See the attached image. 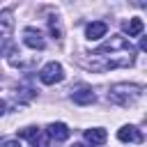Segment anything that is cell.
Returning a JSON list of instances; mask_svg holds the SVG:
<instances>
[{
	"label": "cell",
	"mask_w": 147,
	"mask_h": 147,
	"mask_svg": "<svg viewBox=\"0 0 147 147\" xmlns=\"http://www.w3.org/2000/svg\"><path fill=\"white\" fill-rule=\"evenodd\" d=\"M90 57H80V64L85 69L92 71H108V69H117V67H131L136 60V48L131 46V41L122 34H113L108 41H103L96 51L87 53Z\"/></svg>",
	"instance_id": "6da1fadb"
},
{
	"label": "cell",
	"mask_w": 147,
	"mask_h": 147,
	"mask_svg": "<svg viewBox=\"0 0 147 147\" xmlns=\"http://www.w3.org/2000/svg\"><path fill=\"white\" fill-rule=\"evenodd\" d=\"M140 96H142V87L140 85H133V83H117L108 92V99L113 103H117V106H131Z\"/></svg>",
	"instance_id": "7a4b0ae2"
},
{
	"label": "cell",
	"mask_w": 147,
	"mask_h": 147,
	"mask_svg": "<svg viewBox=\"0 0 147 147\" xmlns=\"http://www.w3.org/2000/svg\"><path fill=\"white\" fill-rule=\"evenodd\" d=\"M39 80H41L44 85L62 83V80H64V69H62V64H57V62H48V64L39 71Z\"/></svg>",
	"instance_id": "3957f363"
},
{
	"label": "cell",
	"mask_w": 147,
	"mask_h": 147,
	"mask_svg": "<svg viewBox=\"0 0 147 147\" xmlns=\"http://www.w3.org/2000/svg\"><path fill=\"white\" fill-rule=\"evenodd\" d=\"M23 44L28 48H32V51H44L46 48V41L41 37V32L34 30V28H25L23 30Z\"/></svg>",
	"instance_id": "277c9868"
},
{
	"label": "cell",
	"mask_w": 147,
	"mask_h": 147,
	"mask_svg": "<svg viewBox=\"0 0 147 147\" xmlns=\"http://www.w3.org/2000/svg\"><path fill=\"white\" fill-rule=\"evenodd\" d=\"M71 99H74V103H78V106H90V103H94V92H92V87H87V85H80V87H76V90H71Z\"/></svg>",
	"instance_id": "5b68a950"
},
{
	"label": "cell",
	"mask_w": 147,
	"mask_h": 147,
	"mask_svg": "<svg viewBox=\"0 0 147 147\" xmlns=\"http://www.w3.org/2000/svg\"><path fill=\"white\" fill-rule=\"evenodd\" d=\"M69 133H71V131H69V126H67V124H62V122H53V124H48V126H46V136H48V138H53V140H57V142H60V140H67V138H69Z\"/></svg>",
	"instance_id": "8992f818"
},
{
	"label": "cell",
	"mask_w": 147,
	"mask_h": 147,
	"mask_svg": "<svg viewBox=\"0 0 147 147\" xmlns=\"http://www.w3.org/2000/svg\"><path fill=\"white\" fill-rule=\"evenodd\" d=\"M117 138H119L122 142H142V133H140L136 126H131V124L122 126V129L117 131Z\"/></svg>",
	"instance_id": "52a82bcc"
},
{
	"label": "cell",
	"mask_w": 147,
	"mask_h": 147,
	"mask_svg": "<svg viewBox=\"0 0 147 147\" xmlns=\"http://www.w3.org/2000/svg\"><path fill=\"white\" fill-rule=\"evenodd\" d=\"M106 32H108V25H106L103 21H92V23L87 25V30H85V34H87V39H90V41L101 39Z\"/></svg>",
	"instance_id": "ba28073f"
},
{
	"label": "cell",
	"mask_w": 147,
	"mask_h": 147,
	"mask_svg": "<svg viewBox=\"0 0 147 147\" xmlns=\"http://www.w3.org/2000/svg\"><path fill=\"white\" fill-rule=\"evenodd\" d=\"M11 9H5L2 14H0V37L2 39H7L9 37V32H11Z\"/></svg>",
	"instance_id": "9c48e42d"
},
{
	"label": "cell",
	"mask_w": 147,
	"mask_h": 147,
	"mask_svg": "<svg viewBox=\"0 0 147 147\" xmlns=\"http://www.w3.org/2000/svg\"><path fill=\"white\" fill-rule=\"evenodd\" d=\"M142 28H145L142 18H129V21L124 23V32H126L129 37H138V34L142 32Z\"/></svg>",
	"instance_id": "30bf717a"
},
{
	"label": "cell",
	"mask_w": 147,
	"mask_h": 147,
	"mask_svg": "<svg viewBox=\"0 0 147 147\" xmlns=\"http://www.w3.org/2000/svg\"><path fill=\"white\" fill-rule=\"evenodd\" d=\"M85 140L90 145H103L106 142V131L103 129H87L85 131Z\"/></svg>",
	"instance_id": "8fae6325"
},
{
	"label": "cell",
	"mask_w": 147,
	"mask_h": 147,
	"mask_svg": "<svg viewBox=\"0 0 147 147\" xmlns=\"http://www.w3.org/2000/svg\"><path fill=\"white\" fill-rule=\"evenodd\" d=\"M48 30H51V34H53L55 39L62 37V25H60V18H57V16H51V18H48Z\"/></svg>",
	"instance_id": "7c38bea8"
},
{
	"label": "cell",
	"mask_w": 147,
	"mask_h": 147,
	"mask_svg": "<svg viewBox=\"0 0 147 147\" xmlns=\"http://www.w3.org/2000/svg\"><path fill=\"white\" fill-rule=\"evenodd\" d=\"M32 147H51V138L46 136V131H39L32 138Z\"/></svg>",
	"instance_id": "4fadbf2b"
},
{
	"label": "cell",
	"mask_w": 147,
	"mask_h": 147,
	"mask_svg": "<svg viewBox=\"0 0 147 147\" xmlns=\"http://www.w3.org/2000/svg\"><path fill=\"white\" fill-rule=\"evenodd\" d=\"M39 131H41V129H37V126H25V129H21V131H18V136H21V138H30V140H32Z\"/></svg>",
	"instance_id": "5bb4252c"
},
{
	"label": "cell",
	"mask_w": 147,
	"mask_h": 147,
	"mask_svg": "<svg viewBox=\"0 0 147 147\" xmlns=\"http://www.w3.org/2000/svg\"><path fill=\"white\" fill-rule=\"evenodd\" d=\"M2 147H21V142L18 140H7V142H2Z\"/></svg>",
	"instance_id": "9a60e30c"
},
{
	"label": "cell",
	"mask_w": 147,
	"mask_h": 147,
	"mask_svg": "<svg viewBox=\"0 0 147 147\" xmlns=\"http://www.w3.org/2000/svg\"><path fill=\"white\" fill-rule=\"evenodd\" d=\"M5 108H7V106H5V101H0V115L5 113Z\"/></svg>",
	"instance_id": "2e32d148"
},
{
	"label": "cell",
	"mask_w": 147,
	"mask_h": 147,
	"mask_svg": "<svg viewBox=\"0 0 147 147\" xmlns=\"http://www.w3.org/2000/svg\"><path fill=\"white\" fill-rule=\"evenodd\" d=\"M71 147H85V145H80V142H74V145H71Z\"/></svg>",
	"instance_id": "e0dca14e"
}]
</instances>
